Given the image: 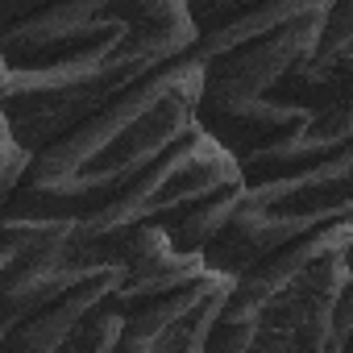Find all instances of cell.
Returning <instances> with one entry per match:
<instances>
[{"label": "cell", "instance_id": "9c48e42d", "mask_svg": "<svg viewBox=\"0 0 353 353\" xmlns=\"http://www.w3.org/2000/svg\"><path fill=\"white\" fill-rule=\"evenodd\" d=\"M26 150L13 141V137H5L0 141V208H5V196H9V188H13V179L21 174V166H26Z\"/></svg>", "mask_w": 353, "mask_h": 353}, {"label": "cell", "instance_id": "3957f363", "mask_svg": "<svg viewBox=\"0 0 353 353\" xmlns=\"http://www.w3.org/2000/svg\"><path fill=\"white\" fill-rule=\"evenodd\" d=\"M196 50L34 150L0 208L5 262L88 221L196 129Z\"/></svg>", "mask_w": 353, "mask_h": 353}, {"label": "cell", "instance_id": "6da1fadb", "mask_svg": "<svg viewBox=\"0 0 353 353\" xmlns=\"http://www.w3.org/2000/svg\"><path fill=\"white\" fill-rule=\"evenodd\" d=\"M196 129L241 188L353 154L349 0H266L196 42Z\"/></svg>", "mask_w": 353, "mask_h": 353}, {"label": "cell", "instance_id": "7a4b0ae2", "mask_svg": "<svg viewBox=\"0 0 353 353\" xmlns=\"http://www.w3.org/2000/svg\"><path fill=\"white\" fill-rule=\"evenodd\" d=\"M192 50L188 0H42L0 26L5 129L34 154Z\"/></svg>", "mask_w": 353, "mask_h": 353}, {"label": "cell", "instance_id": "8992f818", "mask_svg": "<svg viewBox=\"0 0 353 353\" xmlns=\"http://www.w3.org/2000/svg\"><path fill=\"white\" fill-rule=\"evenodd\" d=\"M353 221L312 229L241 270L204 353H345L353 332Z\"/></svg>", "mask_w": 353, "mask_h": 353}, {"label": "cell", "instance_id": "ba28073f", "mask_svg": "<svg viewBox=\"0 0 353 353\" xmlns=\"http://www.w3.org/2000/svg\"><path fill=\"white\" fill-rule=\"evenodd\" d=\"M266 5V0H188V13H192V26H196V42L225 30L229 21L245 17L250 9Z\"/></svg>", "mask_w": 353, "mask_h": 353}, {"label": "cell", "instance_id": "30bf717a", "mask_svg": "<svg viewBox=\"0 0 353 353\" xmlns=\"http://www.w3.org/2000/svg\"><path fill=\"white\" fill-rule=\"evenodd\" d=\"M42 0H0V26H9V21H17L21 13H30V9H38Z\"/></svg>", "mask_w": 353, "mask_h": 353}, {"label": "cell", "instance_id": "277c9868", "mask_svg": "<svg viewBox=\"0 0 353 353\" xmlns=\"http://www.w3.org/2000/svg\"><path fill=\"white\" fill-rule=\"evenodd\" d=\"M233 279L137 225L121 262L5 328L0 353H204Z\"/></svg>", "mask_w": 353, "mask_h": 353}, {"label": "cell", "instance_id": "8fae6325", "mask_svg": "<svg viewBox=\"0 0 353 353\" xmlns=\"http://www.w3.org/2000/svg\"><path fill=\"white\" fill-rule=\"evenodd\" d=\"M0 92H5V67H0ZM9 137V129H5V112H0V141Z\"/></svg>", "mask_w": 353, "mask_h": 353}, {"label": "cell", "instance_id": "5b68a950", "mask_svg": "<svg viewBox=\"0 0 353 353\" xmlns=\"http://www.w3.org/2000/svg\"><path fill=\"white\" fill-rule=\"evenodd\" d=\"M237 196H241V174L233 158L212 137L192 129L112 204L71 225L30 258L0 262L5 328L38 312L71 283L104 274L112 262H121L125 241L137 225H158L174 241V250L200 254L208 237L221 229V221L229 216V208L237 204Z\"/></svg>", "mask_w": 353, "mask_h": 353}, {"label": "cell", "instance_id": "7c38bea8", "mask_svg": "<svg viewBox=\"0 0 353 353\" xmlns=\"http://www.w3.org/2000/svg\"><path fill=\"white\" fill-rule=\"evenodd\" d=\"M0 262H5V254H0ZM0 345H5V316H0Z\"/></svg>", "mask_w": 353, "mask_h": 353}, {"label": "cell", "instance_id": "52a82bcc", "mask_svg": "<svg viewBox=\"0 0 353 353\" xmlns=\"http://www.w3.org/2000/svg\"><path fill=\"white\" fill-rule=\"evenodd\" d=\"M332 221H353V154L241 188L237 204L208 237L200 258L212 270L237 279L279 245Z\"/></svg>", "mask_w": 353, "mask_h": 353}]
</instances>
